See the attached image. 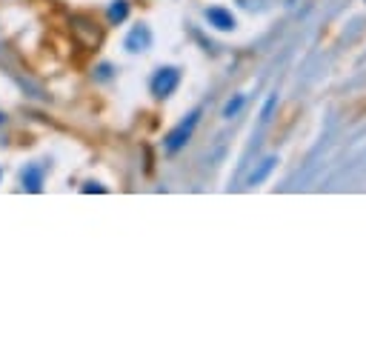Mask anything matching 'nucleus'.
Here are the masks:
<instances>
[{
  "label": "nucleus",
  "instance_id": "0eeeda50",
  "mask_svg": "<svg viewBox=\"0 0 366 363\" xmlns=\"http://www.w3.org/2000/svg\"><path fill=\"white\" fill-rule=\"evenodd\" d=\"M129 18V0H112L109 9H106V21L112 26H120Z\"/></svg>",
  "mask_w": 366,
  "mask_h": 363
},
{
  "label": "nucleus",
  "instance_id": "ddd939ff",
  "mask_svg": "<svg viewBox=\"0 0 366 363\" xmlns=\"http://www.w3.org/2000/svg\"><path fill=\"white\" fill-rule=\"evenodd\" d=\"M0 177H4V172H0Z\"/></svg>",
  "mask_w": 366,
  "mask_h": 363
},
{
  "label": "nucleus",
  "instance_id": "39448f33",
  "mask_svg": "<svg viewBox=\"0 0 366 363\" xmlns=\"http://www.w3.org/2000/svg\"><path fill=\"white\" fill-rule=\"evenodd\" d=\"M43 174H46V166H43V163H29V166H23V172H21L23 192L41 195V192H43Z\"/></svg>",
  "mask_w": 366,
  "mask_h": 363
},
{
  "label": "nucleus",
  "instance_id": "1a4fd4ad",
  "mask_svg": "<svg viewBox=\"0 0 366 363\" xmlns=\"http://www.w3.org/2000/svg\"><path fill=\"white\" fill-rule=\"evenodd\" d=\"M275 109H278V92H269V95H266V100H263V109H261V123H263V126L272 120Z\"/></svg>",
  "mask_w": 366,
  "mask_h": 363
},
{
  "label": "nucleus",
  "instance_id": "9d476101",
  "mask_svg": "<svg viewBox=\"0 0 366 363\" xmlns=\"http://www.w3.org/2000/svg\"><path fill=\"white\" fill-rule=\"evenodd\" d=\"M80 192H83V195H92V192H98V195H103V192H106V186H100V184H95V180H89V184H83V186H80Z\"/></svg>",
  "mask_w": 366,
  "mask_h": 363
},
{
  "label": "nucleus",
  "instance_id": "6e6552de",
  "mask_svg": "<svg viewBox=\"0 0 366 363\" xmlns=\"http://www.w3.org/2000/svg\"><path fill=\"white\" fill-rule=\"evenodd\" d=\"M246 100H249V98H246L244 92H238V95H232V98H229V100L224 103V109H221V117H224V120H232V117H238V115L244 112V106H246Z\"/></svg>",
  "mask_w": 366,
  "mask_h": 363
},
{
  "label": "nucleus",
  "instance_id": "7ed1b4c3",
  "mask_svg": "<svg viewBox=\"0 0 366 363\" xmlns=\"http://www.w3.org/2000/svg\"><path fill=\"white\" fill-rule=\"evenodd\" d=\"M123 49H126L129 55H140V52L152 49V29H149L146 23H135V26L129 29V35L123 38Z\"/></svg>",
  "mask_w": 366,
  "mask_h": 363
},
{
  "label": "nucleus",
  "instance_id": "f257e3e1",
  "mask_svg": "<svg viewBox=\"0 0 366 363\" xmlns=\"http://www.w3.org/2000/svg\"><path fill=\"white\" fill-rule=\"evenodd\" d=\"M201 115H204V109L198 106V109H192L187 117H183L166 137H163V149H166V154H177L180 149H187V143L195 137V129H198V123H201Z\"/></svg>",
  "mask_w": 366,
  "mask_h": 363
},
{
  "label": "nucleus",
  "instance_id": "423d86ee",
  "mask_svg": "<svg viewBox=\"0 0 366 363\" xmlns=\"http://www.w3.org/2000/svg\"><path fill=\"white\" fill-rule=\"evenodd\" d=\"M275 166H278V157L275 154H269V157H263L252 172H249V177H246V186H261V184H266L269 180V174L275 172Z\"/></svg>",
  "mask_w": 366,
  "mask_h": 363
},
{
  "label": "nucleus",
  "instance_id": "9b49d317",
  "mask_svg": "<svg viewBox=\"0 0 366 363\" xmlns=\"http://www.w3.org/2000/svg\"><path fill=\"white\" fill-rule=\"evenodd\" d=\"M98 78H100V80H109V78H112V66H109V63H100V66H98Z\"/></svg>",
  "mask_w": 366,
  "mask_h": 363
},
{
  "label": "nucleus",
  "instance_id": "20e7f679",
  "mask_svg": "<svg viewBox=\"0 0 366 363\" xmlns=\"http://www.w3.org/2000/svg\"><path fill=\"white\" fill-rule=\"evenodd\" d=\"M204 18H206V23H209L212 29H218V32H235V29H238V18H235L226 6H206V9H204Z\"/></svg>",
  "mask_w": 366,
  "mask_h": 363
},
{
  "label": "nucleus",
  "instance_id": "f8f14e48",
  "mask_svg": "<svg viewBox=\"0 0 366 363\" xmlns=\"http://www.w3.org/2000/svg\"><path fill=\"white\" fill-rule=\"evenodd\" d=\"M0 120H4V115H0Z\"/></svg>",
  "mask_w": 366,
  "mask_h": 363
},
{
  "label": "nucleus",
  "instance_id": "f03ea898",
  "mask_svg": "<svg viewBox=\"0 0 366 363\" xmlns=\"http://www.w3.org/2000/svg\"><path fill=\"white\" fill-rule=\"evenodd\" d=\"M180 78H183V72H180L177 66H160V69L152 75L149 89H152V95H155L157 100H166V98H172V95L177 92Z\"/></svg>",
  "mask_w": 366,
  "mask_h": 363
}]
</instances>
